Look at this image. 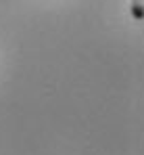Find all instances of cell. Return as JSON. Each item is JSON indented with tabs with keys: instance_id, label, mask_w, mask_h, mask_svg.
<instances>
[{
	"instance_id": "1",
	"label": "cell",
	"mask_w": 144,
	"mask_h": 155,
	"mask_svg": "<svg viewBox=\"0 0 144 155\" xmlns=\"http://www.w3.org/2000/svg\"><path fill=\"white\" fill-rule=\"evenodd\" d=\"M132 17H134L136 21H142V19H144L142 0H132Z\"/></svg>"
}]
</instances>
